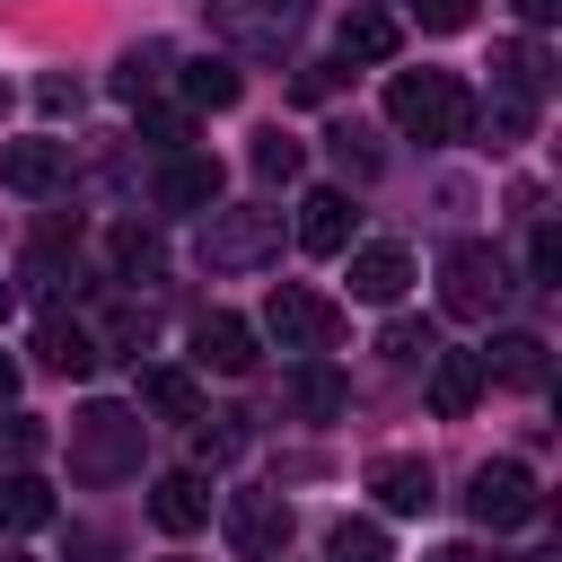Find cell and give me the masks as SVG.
I'll return each mask as SVG.
<instances>
[{"mask_svg":"<svg viewBox=\"0 0 562 562\" xmlns=\"http://www.w3.org/2000/svg\"><path fill=\"white\" fill-rule=\"evenodd\" d=\"M386 123L413 140H465L474 132V97L457 70H395L386 79Z\"/></svg>","mask_w":562,"mask_h":562,"instance_id":"6da1fadb","label":"cell"},{"mask_svg":"<svg viewBox=\"0 0 562 562\" xmlns=\"http://www.w3.org/2000/svg\"><path fill=\"white\" fill-rule=\"evenodd\" d=\"M140 448H149L140 404H79V422H70V474H79V483H123V474H140Z\"/></svg>","mask_w":562,"mask_h":562,"instance_id":"7a4b0ae2","label":"cell"},{"mask_svg":"<svg viewBox=\"0 0 562 562\" xmlns=\"http://www.w3.org/2000/svg\"><path fill=\"white\" fill-rule=\"evenodd\" d=\"M272 255H281V211L237 202V211H211V220H202V263H211V272H255V263H272Z\"/></svg>","mask_w":562,"mask_h":562,"instance_id":"3957f363","label":"cell"},{"mask_svg":"<svg viewBox=\"0 0 562 562\" xmlns=\"http://www.w3.org/2000/svg\"><path fill=\"white\" fill-rule=\"evenodd\" d=\"M501 299H509V272H501V255H492L483 237H465V246L439 255V307H448V316L483 325V316H501Z\"/></svg>","mask_w":562,"mask_h":562,"instance_id":"277c9868","label":"cell"},{"mask_svg":"<svg viewBox=\"0 0 562 562\" xmlns=\"http://www.w3.org/2000/svg\"><path fill=\"white\" fill-rule=\"evenodd\" d=\"M465 509H474V527H527L544 501H536V474L518 465V457H492V465H474V483H465Z\"/></svg>","mask_w":562,"mask_h":562,"instance_id":"5b68a950","label":"cell"},{"mask_svg":"<svg viewBox=\"0 0 562 562\" xmlns=\"http://www.w3.org/2000/svg\"><path fill=\"white\" fill-rule=\"evenodd\" d=\"M263 334H272L281 351H325V342L342 334V307L316 299V290H299V281H281V290L263 299Z\"/></svg>","mask_w":562,"mask_h":562,"instance_id":"8992f818","label":"cell"},{"mask_svg":"<svg viewBox=\"0 0 562 562\" xmlns=\"http://www.w3.org/2000/svg\"><path fill=\"white\" fill-rule=\"evenodd\" d=\"M220 527H228L237 562H281V553H290V509H281V492H228Z\"/></svg>","mask_w":562,"mask_h":562,"instance_id":"52a82bcc","label":"cell"},{"mask_svg":"<svg viewBox=\"0 0 562 562\" xmlns=\"http://www.w3.org/2000/svg\"><path fill=\"white\" fill-rule=\"evenodd\" d=\"M211 9H220V35L246 53H281L307 26V0H211Z\"/></svg>","mask_w":562,"mask_h":562,"instance_id":"ba28073f","label":"cell"},{"mask_svg":"<svg viewBox=\"0 0 562 562\" xmlns=\"http://www.w3.org/2000/svg\"><path fill=\"white\" fill-rule=\"evenodd\" d=\"M61 176H70V149L61 140H0V184L9 193L44 202V193H61Z\"/></svg>","mask_w":562,"mask_h":562,"instance_id":"9c48e42d","label":"cell"},{"mask_svg":"<svg viewBox=\"0 0 562 562\" xmlns=\"http://www.w3.org/2000/svg\"><path fill=\"white\" fill-rule=\"evenodd\" d=\"M220 158H193V149H176L167 167H158V202L167 211H220Z\"/></svg>","mask_w":562,"mask_h":562,"instance_id":"30bf717a","label":"cell"},{"mask_svg":"<svg viewBox=\"0 0 562 562\" xmlns=\"http://www.w3.org/2000/svg\"><path fill=\"white\" fill-rule=\"evenodd\" d=\"M351 220H360L351 193H342V184H316V193L299 202V246H307V255H342V246H351Z\"/></svg>","mask_w":562,"mask_h":562,"instance_id":"8fae6325","label":"cell"},{"mask_svg":"<svg viewBox=\"0 0 562 562\" xmlns=\"http://www.w3.org/2000/svg\"><path fill=\"white\" fill-rule=\"evenodd\" d=\"M193 360H202V369H220V378H246V369H255V325H246V316H228V307H220V316H202V325H193Z\"/></svg>","mask_w":562,"mask_h":562,"instance_id":"7c38bea8","label":"cell"},{"mask_svg":"<svg viewBox=\"0 0 562 562\" xmlns=\"http://www.w3.org/2000/svg\"><path fill=\"white\" fill-rule=\"evenodd\" d=\"M290 404H299L307 422H334V413L351 404V378H342L325 351H299V369H290Z\"/></svg>","mask_w":562,"mask_h":562,"instance_id":"4fadbf2b","label":"cell"},{"mask_svg":"<svg viewBox=\"0 0 562 562\" xmlns=\"http://www.w3.org/2000/svg\"><path fill=\"white\" fill-rule=\"evenodd\" d=\"M483 395V360L474 351H430V413L439 422H465Z\"/></svg>","mask_w":562,"mask_h":562,"instance_id":"5bb4252c","label":"cell"},{"mask_svg":"<svg viewBox=\"0 0 562 562\" xmlns=\"http://www.w3.org/2000/svg\"><path fill=\"white\" fill-rule=\"evenodd\" d=\"M369 492H378L395 518H422V509L439 501V483H430V465H422V457H378V465H369Z\"/></svg>","mask_w":562,"mask_h":562,"instance_id":"9a60e30c","label":"cell"},{"mask_svg":"<svg viewBox=\"0 0 562 562\" xmlns=\"http://www.w3.org/2000/svg\"><path fill=\"white\" fill-rule=\"evenodd\" d=\"M404 281H413L404 246H351V299H369V307H395V299H404Z\"/></svg>","mask_w":562,"mask_h":562,"instance_id":"2e32d148","label":"cell"},{"mask_svg":"<svg viewBox=\"0 0 562 562\" xmlns=\"http://www.w3.org/2000/svg\"><path fill=\"white\" fill-rule=\"evenodd\" d=\"M35 360H44L53 378H88V369H97V334L70 325V316H44V325H35Z\"/></svg>","mask_w":562,"mask_h":562,"instance_id":"e0dca14e","label":"cell"},{"mask_svg":"<svg viewBox=\"0 0 562 562\" xmlns=\"http://www.w3.org/2000/svg\"><path fill=\"white\" fill-rule=\"evenodd\" d=\"M149 518H158L167 536H193V527L211 518V492H202V474H158V483H149Z\"/></svg>","mask_w":562,"mask_h":562,"instance_id":"ac0fdd59","label":"cell"},{"mask_svg":"<svg viewBox=\"0 0 562 562\" xmlns=\"http://www.w3.org/2000/svg\"><path fill=\"white\" fill-rule=\"evenodd\" d=\"M184 105H202V114H220V105H237L246 97V70L237 61H220V53H202V61H184Z\"/></svg>","mask_w":562,"mask_h":562,"instance_id":"d6986e66","label":"cell"},{"mask_svg":"<svg viewBox=\"0 0 562 562\" xmlns=\"http://www.w3.org/2000/svg\"><path fill=\"white\" fill-rule=\"evenodd\" d=\"M483 360V378H501V386H544V334H501L492 351H474Z\"/></svg>","mask_w":562,"mask_h":562,"instance_id":"ffe728a7","label":"cell"},{"mask_svg":"<svg viewBox=\"0 0 562 562\" xmlns=\"http://www.w3.org/2000/svg\"><path fill=\"white\" fill-rule=\"evenodd\" d=\"M44 518H53V483H44V474H0V527L26 536V527H44Z\"/></svg>","mask_w":562,"mask_h":562,"instance_id":"44dd1931","label":"cell"},{"mask_svg":"<svg viewBox=\"0 0 562 562\" xmlns=\"http://www.w3.org/2000/svg\"><path fill=\"white\" fill-rule=\"evenodd\" d=\"M334 44H342V61H395V18L386 9H351Z\"/></svg>","mask_w":562,"mask_h":562,"instance_id":"7402d4cb","label":"cell"},{"mask_svg":"<svg viewBox=\"0 0 562 562\" xmlns=\"http://www.w3.org/2000/svg\"><path fill=\"white\" fill-rule=\"evenodd\" d=\"M140 404H149V413H176V422H202V386H193L184 369H149V378H140Z\"/></svg>","mask_w":562,"mask_h":562,"instance_id":"603a6c76","label":"cell"},{"mask_svg":"<svg viewBox=\"0 0 562 562\" xmlns=\"http://www.w3.org/2000/svg\"><path fill=\"white\" fill-rule=\"evenodd\" d=\"M378 351H386V360H395V369H422V360H430V351H439V334H430V325H413V316H395V325H386V334H378Z\"/></svg>","mask_w":562,"mask_h":562,"instance_id":"cb8c5ba5","label":"cell"},{"mask_svg":"<svg viewBox=\"0 0 562 562\" xmlns=\"http://www.w3.org/2000/svg\"><path fill=\"white\" fill-rule=\"evenodd\" d=\"M325 562H386V536H378L369 518H342V527L325 536Z\"/></svg>","mask_w":562,"mask_h":562,"instance_id":"d4e9b609","label":"cell"},{"mask_svg":"<svg viewBox=\"0 0 562 562\" xmlns=\"http://www.w3.org/2000/svg\"><path fill=\"white\" fill-rule=\"evenodd\" d=\"M158 70H167V44H140V53H123V70H114V88L140 105L149 88H158Z\"/></svg>","mask_w":562,"mask_h":562,"instance_id":"484cf974","label":"cell"},{"mask_svg":"<svg viewBox=\"0 0 562 562\" xmlns=\"http://www.w3.org/2000/svg\"><path fill=\"white\" fill-rule=\"evenodd\" d=\"M527 123H536V105H527V97H509V88H501V97H492V114H483V132H492V149H509V140H527Z\"/></svg>","mask_w":562,"mask_h":562,"instance_id":"4316f807","label":"cell"},{"mask_svg":"<svg viewBox=\"0 0 562 562\" xmlns=\"http://www.w3.org/2000/svg\"><path fill=\"white\" fill-rule=\"evenodd\" d=\"M255 176H263V184H290V176H299V140H290V132H263V140H255Z\"/></svg>","mask_w":562,"mask_h":562,"instance_id":"83f0119b","label":"cell"},{"mask_svg":"<svg viewBox=\"0 0 562 562\" xmlns=\"http://www.w3.org/2000/svg\"><path fill=\"white\" fill-rule=\"evenodd\" d=\"M114 263L123 272H158V237L149 228H114Z\"/></svg>","mask_w":562,"mask_h":562,"instance_id":"f1b7e54d","label":"cell"},{"mask_svg":"<svg viewBox=\"0 0 562 562\" xmlns=\"http://www.w3.org/2000/svg\"><path fill=\"white\" fill-rule=\"evenodd\" d=\"M413 18L430 35H457V26H474V0H413Z\"/></svg>","mask_w":562,"mask_h":562,"instance_id":"f546056e","label":"cell"},{"mask_svg":"<svg viewBox=\"0 0 562 562\" xmlns=\"http://www.w3.org/2000/svg\"><path fill=\"white\" fill-rule=\"evenodd\" d=\"M527 272H536V281H553V272H562V237H553V220L527 237Z\"/></svg>","mask_w":562,"mask_h":562,"instance_id":"4dcf8cb0","label":"cell"},{"mask_svg":"<svg viewBox=\"0 0 562 562\" xmlns=\"http://www.w3.org/2000/svg\"><path fill=\"white\" fill-rule=\"evenodd\" d=\"M35 105H44V114H79V79H70V70H53V79L35 88Z\"/></svg>","mask_w":562,"mask_h":562,"instance_id":"1f68e13d","label":"cell"},{"mask_svg":"<svg viewBox=\"0 0 562 562\" xmlns=\"http://www.w3.org/2000/svg\"><path fill=\"white\" fill-rule=\"evenodd\" d=\"M140 132H149V149H158V158H176V149H184V114H149Z\"/></svg>","mask_w":562,"mask_h":562,"instance_id":"d6a6232c","label":"cell"},{"mask_svg":"<svg viewBox=\"0 0 562 562\" xmlns=\"http://www.w3.org/2000/svg\"><path fill=\"white\" fill-rule=\"evenodd\" d=\"M334 158L342 176H378V149H360V132H334Z\"/></svg>","mask_w":562,"mask_h":562,"instance_id":"836d02e7","label":"cell"},{"mask_svg":"<svg viewBox=\"0 0 562 562\" xmlns=\"http://www.w3.org/2000/svg\"><path fill=\"white\" fill-rule=\"evenodd\" d=\"M9 448H18V457H35V448H44V422H26V413H9Z\"/></svg>","mask_w":562,"mask_h":562,"instance_id":"e575fe53","label":"cell"},{"mask_svg":"<svg viewBox=\"0 0 562 562\" xmlns=\"http://www.w3.org/2000/svg\"><path fill=\"white\" fill-rule=\"evenodd\" d=\"M518 18H527V26H553V18H562V0H518Z\"/></svg>","mask_w":562,"mask_h":562,"instance_id":"d590c367","label":"cell"},{"mask_svg":"<svg viewBox=\"0 0 562 562\" xmlns=\"http://www.w3.org/2000/svg\"><path fill=\"white\" fill-rule=\"evenodd\" d=\"M9 395H18V360L0 351V404H9Z\"/></svg>","mask_w":562,"mask_h":562,"instance_id":"8d00e7d4","label":"cell"},{"mask_svg":"<svg viewBox=\"0 0 562 562\" xmlns=\"http://www.w3.org/2000/svg\"><path fill=\"white\" fill-rule=\"evenodd\" d=\"M430 562H483V553H474V544H439Z\"/></svg>","mask_w":562,"mask_h":562,"instance_id":"74e56055","label":"cell"},{"mask_svg":"<svg viewBox=\"0 0 562 562\" xmlns=\"http://www.w3.org/2000/svg\"><path fill=\"white\" fill-rule=\"evenodd\" d=\"M0 114H9V79H0Z\"/></svg>","mask_w":562,"mask_h":562,"instance_id":"f35d334b","label":"cell"},{"mask_svg":"<svg viewBox=\"0 0 562 562\" xmlns=\"http://www.w3.org/2000/svg\"><path fill=\"white\" fill-rule=\"evenodd\" d=\"M0 316H9V281H0Z\"/></svg>","mask_w":562,"mask_h":562,"instance_id":"ab89813d","label":"cell"}]
</instances>
